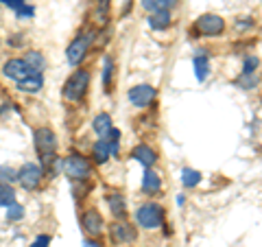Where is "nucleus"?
Wrapping results in <instances>:
<instances>
[{
    "instance_id": "nucleus-2",
    "label": "nucleus",
    "mask_w": 262,
    "mask_h": 247,
    "mask_svg": "<svg viewBox=\"0 0 262 247\" xmlns=\"http://www.w3.org/2000/svg\"><path fill=\"white\" fill-rule=\"evenodd\" d=\"M138 225L144 230H155L164 223V208L160 203H144L140 205V210L136 212Z\"/></svg>"
},
{
    "instance_id": "nucleus-27",
    "label": "nucleus",
    "mask_w": 262,
    "mask_h": 247,
    "mask_svg": "<svg viewBox=\"0 0 262 247\" xmlns=\"http://www.w3.org/2000/svg\"><path fill=\"white\" fill-rule=\"evenodd\" d=\"M112 72H114V64L110 57H105V61H103V86L105 90H110L112 86Z\"/></svg>"
},
{
    "instance_id": "nucleus-20",
    "label": "nucleus",
    "mask_w": 262,
    "mask_h": 247,
    "mask_svg": "<svg viewBox=\"0 0 262 247\" xmlns=\"http://www.w3.org/2000/svg\"><path fill=\"white\" fill-rule=\"evenodd\" d=\"M24 61H27V64H29L35 72H42V70L46 68V59H44V55H42V53H37V51L27 53V59H24Z\"/></svg>"
},
{
    "instance_id": "nucleus-15",
    "label": "nucleus",
    "mask_w": 262,
    "mask_h": 247,
    "mask_svg": "<svg viewBox=\"0 0 262 247\" xmlns=\"http://www.w3.org/2000/svg\"><path fill=\"white\" fill-rule=\"evenodd\" d=\"M107 203H110V208H112V215L116 217V219H122L127 215V201H125V197H122L120 193H114L107 197Z\"/></svg>"
},
{
    "instance_id": "nucleus-25",
    "label": "nucleus",
    "mask_w": 262,
    "mask_h": 247,
    "mask_svg": "<svg viewBox=\"0 0 262 247\" xmlns=\"http://www.w3.org/2000/svg\"><path fill=\"white\" fill-rule=\"evenodd\" d=\"M236 86H241L245 90H253L258 86V75H256V72H251V75H245V72H243V75L236 79Z\"/></svg>"
},
{
    "instance_id": "nucleus-6",
    "label": "nucleus",
    "mask_w": 262,
    "mask_h": 247,
    "mask_svg": "<svg viewBox=\"0 0 262 247\" xmlns=\"http://www.w3.org/2000/svg\"><path fill=\"white\" fill-rule=\"evenodd\" d=\"M90 42H92V33H85V35H79V37L72 39L70 46H68V51H66V57H68L70 66H79L81 61H83Z\"/></svg>"
},
{
    "instance_id": "nucleus-9",
    "label": "nucleus",
    "mask_w": 262,
    "mask_h": 247,
    "mask_svg": "<svg viewBox=\"0 0 262 247\" xmlns=\"http://www.w3.org/2000/svg\"><path fill=\"white\" fill-rule=\"evenodd\" d=\"M33 72H35V70H33L24 59H9V61L3 66V75L7 79H13V81L27 79L29 75H33Z\"/></svg>"
},
{
    "instance_id": "nucleus-21",
    "label": "nucleus",
    "mask_w": 262,
    "mask_h": 247,
    "mask_svg": "<svg viewBox=\"0 0 262 247\" xmlns=\"http://www.w3.org/2000/svg\"><path fill=\"white\" fill-rule=\"evenodd\" d=\"M199 182H201V173L199 171H194V169H184L182 171V184L186 188H194Z\"/></svg>"
},
{
    "instance_id": "nucleus-33",
    "label": "nucleus",
    "mask_w": 262,
    "mask_h": 247,
    "mask_svg": "<svg viewBox=\"0 0 262 247\" xmlns=\"http://www.w3.org/2000/svg\"><path fill=\"white\" fill-rule=\"evenodd\" d=\"M83 247H101V245H98L96 241H85V243H83Z\"/></svg>"
},
{
    "instance_id": "nucleus-3",
    "label": "nucleus",
    "mask_w": 262,
    "mask_h": 247,
    "mask_svg": "<svg viewBox=\"0 0 262 247\" xmlns=\"http://www.w3.org/2000/svg\"><path fill=\"white\" fill-rule=\"evenodd\" d=\"M33 140H35V149L39 153V158H48V155H55L57 151V136L53 129L48 127H39L33 134Z\"/></svg>"
},
{
    "instance_id": "nucleus-11",
    "label": "nucleus",
    "mask_w": 262,
    "mask_h": 247,
    "mask_svg": "<svg viewBox=\"0 0 262 247\" xmlns=\"http://www.w3.org/2000/svg\"><path fill=\"white\" fill-rule=\"evenodd\" d=\"M18 88L22 90V92H29V94L39 92V90L44 88V77H42V72H33V75H29L27 79L18 81Z\"/></svg>"
},
{
    "instance_id": "nucleus-7",
    "label": "nucleus",
    "mask_w": 262,
    "mask_h": 247,
    "mask_svg": "<svg viewBox=\"0 0 262 247\" xmlns=\"http://www.w3.org/2000/svg\"><path fill=\"white\" fill-rule=\"evenodd\" d=\"M18 182L22 184L24 191H35L42 182V169L33 162H27L24 167L18 171Z\"/></svg>"
},
{
    "instance_id": "nucleus-31",
    "label": "nucleus",
    "mask_w": 262,
    "mask_h": 247,
    "mask_svg": "<svg viewBox=\"0 0 262 247\" xmlns=\"http://www.w3.org/2000/svg\"><path fill=\"white\" fill-rule=\"evenodd\" d=\"M48 243H51V236H48V234H42V236H37V238H35V243H33L31 247H48Z\"/></svg>"
},
{
    "instance_id": "nucleus-5",
    "label": "nucleus",
    "mask_w": 262,
    "mask_h": 247,
    "mask_svg": "<svg viewBox=\"0 0 262 247\" xmlns=\"http://www.w3.org/2000/svg\"><path fill=\"white\" fill-rule=\"evenodd\" d=\"M223 29H225V20L216 13H206L196 20V31L206 37H216L223 33Z\"/></svg>"
},
{
    "instance_id": "nucleus-18",
    "label": "nucleus",
    "mask_w": 262,
    "mask_h": 247,
    "mask_svg": "<svg viewBox=\"0 0 262 247\" xmlns=\"http://www.w3.org/2000/svg\"><path fill=\"white\" fill-rule=\"evenodd\" d=\"M177 5V0H142V7L146 11H170Z\"/></svg>"
},
{
    "instance_id": "nucleus-1",
    "label": "nucleus",
    "mask_w": 262,
    "mask_h": 247,
    "mask_svg": "<svg viewBox=\"0 0 262 247\" xmlns=\"http://www.w3.org/2000/svg\"><path fill=\"white\" fill-rule=\"evenodd\" d=\"M90 88V72L88 70H77L72 72L68 77V81L63 84V96L68 98V101H81V98L85 96Z\"/></svg>"
},
{
    "instance_id": "nucleus-17",
    "label": "nucleus",
    "mask_w": 262,
    "mask_h": 247,
    "mask_svg": "<svg viewBox=\"0 0 262 247\" xmlns=\"http://www.w3.org/2000/svg\"><path fill=\"white\" fill-rule=\"evenodd\" d=\"M92 127H94V131L101 138H105L110 134V129H112V116L107 112H103V114H96V118H94V122H92Z\"/></svg>"
},
{
    "instance_id": "nucleus-12",
    "label": "nucleus",
    "mask_w": 262,
    "mask_h": 247,
    "mask_svg": "<svg viewBox=\"0 0 262 247\" xmlns=\"http://www.w3.org/2000/svg\"><path fill=\"white\" fill-rule=\"evenodd\" d=\"M160 188H162V179H160V175H158L155 171L146 169L144 177H142V191H144L146 195H158V193H160Z\"/></svg>"
},
{
    "instance_id": "nucleus-23",
    "label": "nucleus",
    "mask_w": 262,
    "mask_h": 247,
    "mask_svg": "<svg viewBox=\"0 0 262 247\" xmlns=\"http://www.w3.org/2000/svg\"><path fill=\"white\" fill-rule=\"evenodd\" d=\"M107 158H110L107 145H105V140L101 138V140H98V142L94 145V160H96V164H105V162H107Z\"/></svg>"
},
{
    "instance_id": "nucleus-4",
    "label": "nucleus",
    "mask_w": 262,
    "mask_h": 247,
    "mask_svg": "<svg viewBox=\"0 0 262 247\" xmlns=\"http://www.w3.org/2000/svg\"><path fill=\"white\" fill-rule=\"evenodd\" d=\"M63 169H66V175H68L70 179H88L90 173H92L90 162L83 158V155H79V153L68 155L66 162H63Z\"/></svg>"
},
{
    "instance_id": "nucleus-26",
    "label": "nucleus",
    "mask_w": 262,
    "mask_h": 247,
    "mask_svg": "<svg viewBox=\"0 0 262 247\" xmlns=\"http://www.w3.org/2000/svg\"><path fill=\"white\" fill-rule=\"evenodd\" d=\"M96 18L101 24L107 22L110 18V0H98V5H96Z\"/></svg>"
},
{
    "instance_id": "nucleus-16",
    "label": "nucleus",
    "mask_w": 262,
    "mask_h": 247,
    "mask_svg": "<svg viewBox=\"0 0 262 247\" xmlns=\"http://www.w3.org/2000/svg\"><path fill=\"white\" fill-rule=\"evenodd\" d=\"M149 27L153 31H164L170 27V13L168 11H155L149 15Z\"/></svg>"
},
{
    "instance_id": "nucleus-29",
    "label": "nucleus",
    "mask_w": 262,
    "mask_h": 247,
    "mask_svg": "<svg viewBox=\"0 0 262 247\" xmlns=\"http://www.w3.org/2000/svg\"><path fill=\"white\" fill-rule=\"evenodd\" d=\"M256 68H258V57H247L243 64V72L245 75H251V72H256Z\"/></svg>"
},
{
    "instance_id": "nucleus-28",
    "label": "nucleus",
    "mask_w": 262,
    "mask_h": 247,
    "mask_svg": "<svg viewBox=\"0 0 262 247\" xmlns=\"http://www.w3.org/2000/svg\"><path fill=\"white\" fill-rule=\"evenodd\" d=\"M22 217H24V208H22V205L11 203L9 210H7V219H9V221H20Z\"/></svg>"
},
{
    "instance_id": "nucleus-10",
    "label": "nucleus",
    "mask_w": 262,
    "mask_h": 247,
    "mask_svg": "<svg viewBox=\"0 0 262 247\" xmlns=\"http://www.w3.org/2000/svg\"><path fill=\"white\" fill-rule=\"evenodd\" d=\"M83 228H85L88 234L98 236L103 232V219H101V215H98L96 210H88L83 215Z\"/></svg>"
},
{
    "instance_id": "nucleus-30",
    "label": "nucleus",
    "mask_w": 262,
    "mask_h": 247,
    "mask_svg": "<svg viewBox=\"0 0 262 247\" xmlns=\"http://www.w3.org/2000/svg\"><path fill=\"white\" fill-rule=\"evenodd\" d=\"M3 5H7L9 9H13V11H20L24 5H27V0H3Z\"/></svg>"
},
{
    "instance_id": "nucleus-8",
    "label": "nucleus",
    "mask_w": 262,
    "mask_h": 247,
    "mask_svg": "<svg viewBox=\"0 0 262 247\" xmlns=\"http://www.w3.org/2000/svg\"><path fill=\"white\" fill-rule=\"evenodd\" d=\"M153 98H155V88L149 84H140L129 90V101L136 108H149L153 103Z\"/></svg>"
},
{
    "instance_id": "nucleus-13",
    "label": "nucleus",
    "mask_w": 262,
    "mask_h": 247,
    "mask_svg": "<svg viewBox=\"0 0 262 247\" xmlns=\"http://www.w3.org/2000/svg\"><path fill=\"white\" fill-rule=\"evenodd\" d=\"M131 155H134V158L140 162V164H144L146 169H151L153 164H155V151L153 149H149V145H138L134 151H131Z\"/></svg>"
},
{
    "instance_id": "nucleus-14",
    "label": "nucleus",
    "mask_w": 262,
    "mask_h": 247,
    "mask_svg": "<svg viewBox=\"0 0 262 247\" xmlns=\"http://www.w3.org/2000/svg\"><path fill=\"white\" fill-rule=\"evenodd\" d=\"M112 238L116 243H131L136 241V230L131 225H122V223H116L112 228Z\"/></svg>"
},
{
    "instance_id": "nucleus-32",
    "label": "nucleus",
    "mask_w": 262,
    "mask_h": 247,
    "mask_svg": "<svg viewBox=\"0 0 262 247\" xmlns=\"http://www.w3.org/2000/svg\"><path fill=\"white\" fill-rule=\"evenodd\" d=\"M15 13H18V18H20V20H27V18H31V15H33V7H27V5H24L22 9H20V11H15Z\"/></svg>"
},
{
    "instance_id": "nucleus-22",
    "label": "nucleus",
    "mask_w": 262,
    "mask_h": 247,
    "mask_svg": "<svg viewBox=\"0 0 262 247\" xmlns=\"http://www.w3.org/2000/svg\"><path fill=\"white\" fill-rule=\"evenodd\" d=\"M11 203H15V191L11 188V184H0V205L9 208Z\"/></svg>"
},
{
    "instance_id": "nucleus-19",
    "label": "nucleus",
    "mask_w": 262,
    "mask_h": 247,
    "mask_svg": "<svg viewBox=\"0 0 262 247\" xmlns=\"http://www.w3.org/2000/svg\"><path fill=\"white\" fill-rule=\"evenodd\" d=\"M208 72H210V61H208V55H196L194 57V75H196V81H206L208 79Z\"/></svg>"
},
{
    "instance_id": "nucleus-24",
    "label": "nucleus",
    "mask_w": 262,
    "mask_h": 247,
    "mask_svg": "<svg viewBox=\"0 0 262 247\" xmlns=\"http://www.w3.org/2000/svg\"><path fill=\"white\" fill-rule=\"evenodd\" d=\"M11 182H18V171L11 169L9 164H3L0 167V184H11Z\"/></svg>"
}]
</instances>
